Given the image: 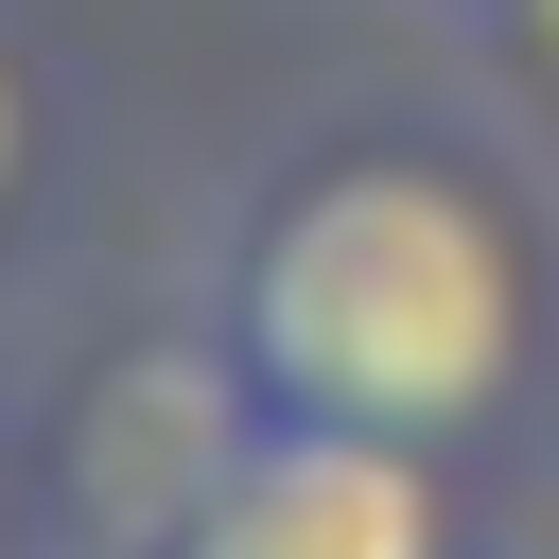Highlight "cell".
<instances>
[{"label": "cell", "instance_id": "1", "mask_svg": "<svg viewBox=\"0 0 559 559\" xmlns=\"http://www.w3.org/2000/svg\"><path fill=\"white\" fill-rule=\"evenodd\" d=\"M210 332L245 349V384L280 419H367V437L454 454L524 402L542 280H524V227L489 175L367 140L245 210V245L210 262Z\"/></svg>", "mask_w": 559, "mask_h": 559}, {"label": "cell", "instance_id": "2", "mask_svg": "<svg viewBox=\"0 0 559 559\" xmlns=\"http://www.w3.org/2000/svg\"><path fill=\"white\" fill-rule=\"evenodd\" d=\"M262 419H280V402L245 384V349H227L210 314L105 349L87 402L52 419V507H70V542H87V559H175V524L227 489V454H245Z\"/></svg>", "mask_w": 559, "mask_h": 559}, {"label": "cell", "instance_id": "3", "mask_svg": "<svg viewBox=\"0 0 559 559\" xmlns=\"http://www.w3.org/2000/svg\"><path fill=\"white\" fill-rule=\"evenodd\" d=\"M175 559H454L437 454L367 437V419H262L227 454V489L175 524Z\"/></svg>", "mask_w": 559, "mask_h": 559}, {"label": "cell", "instance_id": "4", "mask_svg": "<svg viewBox=\"0 0 559 559\" xmlns=\"http://www.w3.org/2000/svg\"><path fill=\"white\" fill-rule=\"evenodd\" d=\"M489 35H507V70H524V87H559V0H489Z\"/></svg>", "mask_w": 559, "mask_h": 559}, {"label": "cell", "instance_id": "5", "mask_svg": "<svg viewBox=\"0 0 559 559\" xmlns=\"http://www.w3.org/2000/svg\"><path fill=\"white\" fill-rule=\"evenodd\" d=\"M17 175H35V87H17V52H0V210H17Z\"/></svg>", "mask_w": 559, "mask_h": 559}, {"label": "cell", "instance_id": "6", "mask_svg": "<svg viewBox=\"0 0 559 559\" xmlns=\"http://www.w3.org/2000/svg\"><path fill=\"white\" fill-rule=\"evenodd\" d=\"M454 17H489V0H454Z\"/></svg>", "mask_w": 559, "mask_h": 559}]
</instances>
